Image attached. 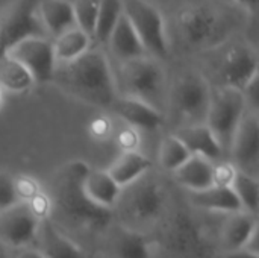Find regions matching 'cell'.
<instances>
[{
  "instance_id": "d6986e66",
  "label": "cell",
  "mask_w": 259,
  "mask_h": 258,
  "mask_svg": "<svg viewBox=\"0 0 259 258\" xmlns=\"http://www.w3.org/2000/svg\"><path fill=\"white\" fill-rule=\"evenodd\" d=\"M36 237L44 258H83L80 248L58 231L49 219L39 222Z\"/></svg>"
},
{
  "instance_id": "30bf717a",
  "label": "cell",
  "mask_w": 259,
  "mask_h": 258,
  "mask_svg": "<svg viewBox=\"0 0 259 258\" xmlns=\"http://www.w3.org/2000/svg\"><path fill=\"white\" fill-rule=\"evenodd\" d=\"M215 87L243 90L258 76V55L249 44H234L226 47L212 64Z\"/></svg>"
},
{
  "instance_id": "4dcf8cb0",
  "label": "cell",
  "mask_w": 259,
  "mask_h": 258,
  "mask_svg": "<svg viewBox=\"0 0 259 258\" xmlns=\"http://www.w3.org/2000/svg\"><path fill=\"white\" fill-rule=\"evenodd\" d=\"M14 190L18 202H29L38 193H41V187L36 179L27 175H18L14 178Z\"/></svg>"
},
{
  "instance_id": "f1b7e54d",
  "label": "cell",
  "mask_w": 259,
  "mask_h": 258,
  "mask_svg": "<svg viewBox=\"0 0 259 258\" xmlns=\"http://www.w3.org/2000/svg\"><path fill=\"white\" fill-rule=\"evenodd\" d=\"M190 157L191 154L175 134L167 135L159 144V151H158L159 166L167 172L178 170L184 163L190 160Z\"/></svg>"
},
{
  "instance_id": "ac0fdd59",
  "label": "cell",
  "mask_w": 259,
  "mask_h": 258,
  "mask_svg": "<svg viewBox=\"0 0 259 258\" xmlns=\"http://www.w3.org/2000/svg\"><path fill=\"white\" fill-rule=\"evenodd\" d=\"M258 233L256 214L240 211L231 214L222 230V248L225 252L243 249Z\"/></svg>"
},
{
  "instance_id": "1f68e13d",
  "label": "cell",
  "mask_w": 259,
  "mask_h": 258,
  "mask_svg": "<svg viewBox=\"0 0 259 258\" xmlns=\"http://www.w3.org/2000/svg\"><path fill=\"white\" fill-rule=\"evenodd\" d=\"M18 202L14 190V178L0 170V211L6 210Z\"/></svg>"
},
{
  "instance_id": "d590c367",
  "label": "cell",
  "mask_w": 259,
  "mask_h": 258,
  "mask_svg": "<svg viewBox=\"0 0 259 258\" xmlns=\"http://www.w3.org/2000/svg\"><path fill=\"white\" fill-rule=\"evenodd\" d=\"M220 2H226V3L240 6L241 9L249 11L252 14H255L256 12V8H258V0H220Z\"/></svg>"
},
{
  "instance_id": "2e32d148",
  "label": "cell",
  "mask_w": 259,
  "mask_h": 258,
  "mask_svg": "<svg viewBox=\"0 0 259 258\" xmlns=\"http://www.w3.org/2000/svg\"><path fill=\"white\" fill-rule=\"evenodd\" d=\"M82 189L91 202L106 210H112L121 195V189L114 182L109 173L102 169L90 167L82 181Z\"/></svg>"
},
{
  "instance_id": "d6a6232c",
  "label": "cell",
  "mask_w": 259,
  "mask_h": 258,
  "mask_svg": "<svg viewBox=\"0 0 259 258\" xmlns=\"http://www.w3.org/2000/svg\"><path fill=\"white\" fill-rule=\"evenodd\" d=\"M30 213L33 214V217L38 220V222H42L49 217L50 211H52V202H50V198L47 195H44L42 192L38 193L33 199H30L29 202H26Z\"/></svg>"
},
{
  "instance_id": "3957f363",
  "label": "cell",
  "mask_w": 259,
  "mask_h": 258,
  "mask_svg": "<svg viewBox=\"0 0 259 258\" xmlns=\"http://www.w3.org/2000/svg\"><path fill=\"white\" fill-rule=\"evenodd\" d=\"M90 166L82 160L67 163L55 176L52 208L70 224L79 227L105 228L112 220V210L102 208L91 202L83 189L82 181Z\"/></svg>"
},
{
  "instance_id": "e0dca14e",
  "label": "cell",
  "mask_w": 259,
  "mask_h": 258,
  "mask_svg": "<svg viewBox=\"0 0 259 258\" xmlns=\"http://www.w3.org/2000/svg\"><path fill=\"white\" fill-rule=\"evenodd\" d=\"M106 44L117 62H124V61L141 58V56L147 55L140 38L137 36L135 30L132 29L131 23L124 17V14H121V17L118 18Z\"/></svg>"
},
{
  "instance_id": "52a82bcc",
  "label": "cell",
  "mask_w": 259,
  "mask_h": 258,
  "mask_svg": "<svg viewBox=\"0 0 259 258\" xmlns=\"http://www.w3.org/2000/svg\"><path fill=\"white\" fill-rule=\"evenodd\" d=\"M41 0H14L0 17V59L29 38H49L39 18Z\"/></svg>"
},
{
  "instance_id": "7a4b0ae2",
  "label": "cell",
  "mask_w": 259,
  "mask_h": 258,
  "mask_svg": "<svg viewBox=\"0 0 259 258\" xmlns=\"http://www.w3.org/2000/svg\"><path fill=\"white\" fill-rule=\"evenodd\" d=\"M226 2H193L176 12V30L184 46L209 50L223 44L238 26V12Z\"/></svg>"
},
{
  "instance_id": "4316f807",
  "label": "cell",
  "mask_w": 259,
  "mask_h": 258,
  "mask_svg": "<svg viewBox=\"0 0 259 258\" xmlns=\"http://www.w3.org/2000/svg\"><path fill=\"white\" fill-rule=\"evenodd\" d=\"M121 14H123L121 0H100L93 38L97 43L106 44V41H108L112 29L115 27L118 18L121 17Z\"/></svg>"
},
{
  "instance_id": "9a60e30c",
  "label": "cell",
  "mask_w": 259,
  "mask_h": 258,
  "mask_svg": "<svg viewBox=\"0 0 259 258\" xmlns=\"http://www.w3.org/2000/svg\"><path fill=\"white\" fill-rule=\"evenodd\" d=\"M111 108L121 120L129 123L134 129L155 131L164 125L162 113L135 99L117 97Z\"/></svg>"
},
{
  "instance_id": "8d00e7d4",
  "label": "cell",
  "mask_w": 259,
  "mask_h": 258,
  "mask_svg": "<svg viewBox=\"0 0 259 258\" xmlns=\"http://www.w3.org/2000/svg\"><path fill=\"white\" fill-rule=\"evenodd\" d=\"M225 258H259L258 252H252L249 249H238L232 252H225Z\"/></svg>"
},
{
  "instance_id": "ffe728a7",
  "label": "cell",
  "mask_w": 259,
  "mask_h": 258,
  "mask_svg": "<svg viewBox=\"0 0 259 258\" xmlns=\"http://www.w3.org/2000/svg\"><path fill=\"white\" fill-rule=\"evenodd\" d=\"M38 11L47 36L56 38L76 27L73 3L68 0H41Z\"/></svg>"
},
{
  "instance_id": "4fadbf2b",
  "label": "cell",
  "mask_w": 259,
  "mask_h": 258,
  "mask_svg": "<svg viewBox=\"0 0 259 258\" xmlns=\"http://www.w3.org/2000/svg\"><path fill=\"white\" fill-rule=\"evenodd\" d=\"M39 222L26 202L0 211V243L9 248H24L35 240Z\"/></svg>"
},
{
  "instance_id": "277c9868",
  "label": "cell",
  "mask_w": 259,
  "mask_h": 258,
  "mask_svg": "<svg viewBox=\"0 0 259 258\" xmlns=\"http://www.w3.org/2000/svg\"><path fill=\"white\" fill-rule=\"evenodd\" d=\"M112 76L118 97L144 102L162 113L165 105V71L158 59L146 55L117 62Z\"/></svg>"
},
{
  "instance_id": "6da1fadb",
  "label": "cell",
  "mask_w": 259,
  "mask_h": 258,
  "mask_svg": "<svg viewBox=\"0 0 259 258\" xmlns=\"http://www.w3.org/2000/svg\"><path fill=\"white\" fill-rule=\"evenodd\" d=\"M50 82L65 94L99 108H111L118 97L112 67L99 49H90L68 62H56Z\"/></svg>"
},
{
  "instance_id": "8fae6325",
  "label": "cell",
  "mask_w": 259,
  "mask_h": 258,
  "mask_svg": "<svg viewBox=\"0 0 259 258\" xmlns=\"http://www.w3.org/2000/svg\"><path fill=\"white\" fill-rule=\"evenodd\" d=\"M6 56L21 64L33 78V82H50L56 65L53 46L49 38H29L17 44Z\"/></svg>"
},
{
  "instance_id": "f35d334b",
  "label": "cell",
  "mask_w": 259,
  "mask_h": 258,
  "mask_svg": "<svg viewBox=\"0 0 259 258\" xmlns=\"http://www.w3.org/2000/svg\"><path fill=\"white\" fill-rule=\"evenodd\" d=\"M0 258H8L6 254H5V251H3V248H2V245H0Z\"/></svg>"
},
{
  "instance_id": "44dd1931",
  "label": "cell",
  "mask_w": 259,
  "mask_h": 258,
  "mask_svg": "<svg viewBox=\"0 0 259 258\" xmlns=\"http://www.w3.org/2000/svg\"><path fill=\"white\" fill-rule=\"evenodd\" d=\"M175 135L182 141V144L188 149L191 155L202 157L208 161L219 160L223 155L220 144L217 143L215 137L211 134L206 125L179 128Z\"/></svg>"
},
{
  "instance_id": "d4e9b609",
  "label": "cell",
  "mask_w": 259,
  "mask_h": 258,
  "mask_svg": "<svg viewBox=\"0 0 259 258\" xmlns=\"http://www.w3.org/2000/svg\"><path fill=\"white\" fill-rule=\"evenodd\" d=\"M91 40L93 38L77 26L53 38L52 46L56 62H68L79 58L87 50H90Z\"/></svg>"
},
{
  "instance_id": "ab89813d",
  "label": "cell",
  "mask_w": 259,
  "mask_h": 258,
  "mask_svg": "<svg viewBox=\"0 0 259 258\" xmlns=\"http://www.w3.org/2000/svg\"><path fill=\"white\" fill-rule=\"evenodd\" d=\"M0 102H2V93H0Z\"/></svg>"
},
{
  "instance_id": "83f0119b",
  "label": "cell",
  "mask_w": 259,
  "mask_h": 258,
  "mask_svg": "<svg viewBox=\"0 0 259 258\" xmlns=\"http://www.w3.org/2000/svg\"><path fill=\"white\" fill-rule=\"evenodd\" d=\"M231 189L235 193L237 199L240 201L243 211L256 214L259 205L258 178H253L238 170L231 184Z\"/></svg>"
},
{
  "instance_id": "f546056e",
  "label": "cell",
  "mask_w": 259,
  "mask_h": 258,
  "mask_svg": "<svg viewBox=\"0 0 259 258\" xmlns=\"http://www.w3.org/2000/svg\"><path fill=\"white\" fill-rule=\"evenodd\" d=\"M100 0H77L73 3L76 26L93 38Z\"/></svg>"
},
{
  "instance_id": "7c38bea8",
  "label": "cell",
  "mask_w": 259,
  "mask_h": 258,
  "mask_svg": "<svg viewBox=\"0 0 259 258\" xmlns=\"http://www.w3.org/2000/svg\"><path fill=\"white\" fill-rule=\"evenodd\" d=\"M231 154L237 170L253 178L258 176L259 166V119L258 113H244L234 135Z\"/></svg>"
},
{
  "instance_id": "9c48e42d",
  "label": "cell",
  "mask_w": 259,
  "mask_h": 258,
  "mask_svg": "<svg viewBox=\"0 0 259 258\" xmlns=\"http://www.w3.org/2000/svg\"><path fill=\"white\" fill-rule=\"evenodd\" d=\"M117 204L121 205L129 220L150 224L161 217L167 204V193L161 182L146 173L134 184L124 187V193L123 196L120 195Z\"/></svg>"
},
{
  "instance_id": "836d02e7",
  "label": "cell",
  "mask_w": 259,
  "mask_h": 258,
  "mask_svg": "<svg viewBox=\"0 0 259 258\" xmlns=\"http://www.w3.org/2000/svg\"><path fill=\"white\" fill-rule=\"evenodd\" d=\"M237 167L231 163H222L214 167L212 178H214V186L220 187H231L235 175H237Z\"/></svg>"
},
{
  "instance_id": "cb8c5ba5",
  "label": "cell",
  "mask_w": 259,
  "mask_h": 258,
  "mask_svg": "<svg viewBox=\"0 0 259 258\" xmlns=\"http://www.w3.org/2000/svg\"><path fill=\"white\" fill-rule=\"evenodd\" d=\"M188 196H190V202L197 208L231 213V214L243 211L241 204L231 187L212 186L200 192H188Z\"/></svg>"
},
{
  "instance_id": "5b68a950",
  "label": "cell",
  "mask_w": 259,
  "mask_h": 258,
  "mask_svg": "<svg viewBox=\"0 0 259 258\" xmlns=\"http://www.w3.org/2000/svg\"><path fill=\"white\" fill-rule=\"evenodd\" d=\"M246 108V99L240 90L229 87H211V99L205 125L215 137L223 154L231 152L234 135Z\"/></svg>"
},
{
  "instance_id": "7402d4cb",
  "label": "cell",
  "mask_w": 259,
  "mask_h": 258,
  "mask_svg": "<svg viewBox=\"0 0 259 258\" xmlns=\"http://www.w3.org/2000/svg\"><path fill=\"white\" fill-rule=\"evenodd\" d=\"M212 172L214 166L211 161L197 155H191L187 163L173 172V178L188 192H200L214 186Z\"/></svg>"
},
{
  "instance_id": "e575fe53",
  "label": "cell",
  "mask_w": 259,
  "mask_h": 258,
  "mask_svg": "<svg viewBox=\"0 0 259 258\" xmlns=\"http://www.w3.org/2000/svg\"><path fill=\"white\" fill-rule=\"evenodd\" d=\"M118 144H120V148H123L124 152L137 151V148L140 144V135H138L137 129H134V128L123 129L118 134Z\"/></svg>"
},
{
  "instance_id": "ba28073f",
  "label": "cell",
  "mask_w": 259,
  "mask_h": 258,
  "mask_svg": "<svg viewBox=\"0 0 259 258\" xmlns=\"http://www.w3.org/2000/svg\"><path fill=\"white\" fill-rule=\"evenodd\" d=\"M123 14L140 38L146 53L155 59L168 55V40L161 12L146 0H121Z\"/></svg>"
},
{
  "instance_id": "484cf974",
  "label": "cell",
  "mask_w": 259,
  "mask_h": 258,
  "mask_svg": "<svg viewBox=\"0 0 259 258\" xmlns=\"http://www.w3.org/2000/svg\"><path fill=\"white\" fill-rule=\"evenodd\" d=\"M33 85L30 73L15 59L5 56L0 59V90L24 93Z\"/></svg>"
},
{
  "instance_id": "5bb4252c",
  "label": "cell",
  "mask_w": 259,
  "mask_h": 258,
  "mask_svg": "<svg viewBox=\"0 0 259 258\" xmlns=\"http://www.w3.org/2000/svg\"><path fill=\"white\" fill-rule=\"evenodd\" d=\"M103 254L108 258H152L147 239L126 225H114L108 231Z\"/></svg>"
},
{
  "instance_id": "74e56055",
  "label": "cell",
  "mask_w": 259,
  "mask_h": 258,
  "mask_svg": "<svg viewBox=\"0 0 259 258\" xmlns=\"http://www.w3.org/2000/svg\"><path fill=\"white\" fill-rule=\"evenodd\" d=\"M17 258H44V257H42V254H41L39 251H36V249H24V251H21V252L18 254V257Z\"/></svg>"
},
{
  "instance_id": "603a6c76",
  "label": "cell",
  "mask_w": 259,
  "mask_h": 258,
  "mask_svg": "<svg viewBox=\"0 0 259 258\" xmlns=\"http://www.w3.org/2000/svg\"><path fill=\"white\" fill-rule=\"evenodd\" d=\"M150 167L152 163L149 158H146L137 151H131L123 152L106 172L120 189H124L138 181L141 176H144Z\"/></svg>"
},
{
  "instance_id": "8992f818",
  "label": "cell",
  "mask_w": 259,
  "mask_h": 258,
  "mask_svg": "<svg viewBox=\"0 0 259 258\" xmlns=\"http://www.w3.org/2000/svg\"><path fill=\"white\" fill-rule=\"evenodd\" d=\"M211 99L209 81L197 73H184L170 91V106L173 116L185 126L205 125Z\"/></svg>"
}]
</instances>
